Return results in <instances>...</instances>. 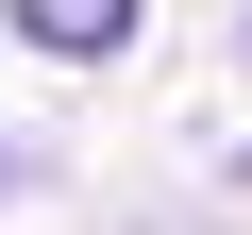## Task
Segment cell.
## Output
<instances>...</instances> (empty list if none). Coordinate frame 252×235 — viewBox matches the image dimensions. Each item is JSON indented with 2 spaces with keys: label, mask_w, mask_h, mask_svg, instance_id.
Returning <instances> with one entry per match:
<instances>
[{
  "label": "cell",
  "mask_w": 252,
  "mask_h": 235,
  "mask_svg": "<svg viewBox=\"0 0 252 235\" xmlns=\"http://www.w3.org/2000/svg\"><path fill=\"white\" fill-rule=\"evenodd\" d=\"M135 17H152V0H17V34H34V51H67V67L135 51Z\"/></svg>",
  "instance_id": "1"
}]
</instances>
